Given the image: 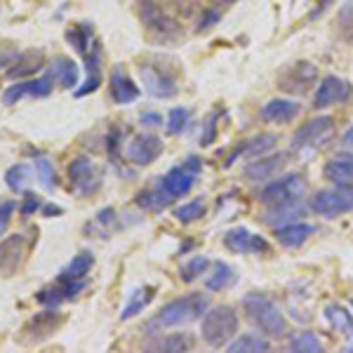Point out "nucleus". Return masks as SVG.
<instances>
[{"instance_id": "obj_1", "label": "nucleus", "mask_w": 353, "mask_h": 353, "mask_svg": "<svg viewBox=\"0 0 353 353\" xmlns=\"http://www.w3.org/2000/svg\"><path fill=\"white\" fill-rule=\"evenodd\" d=\"M210 309V297L201 292H191L186 297L172 299L170 304H165L156 316L146 323V332L149 334H158L163 330L170 327H179V325H189V323H196L208 313Z\"/></svg>"}, {"instance_id": "obj_2", "label": "nucleus", "mask_w": 353, "mask_h": 353, "mask_svg": "<svg viewBox=\"0 0 353 353\" xmlns=\"http://www.w3.org/2000/svg\"><path fill=\"white\" fill-rule=\"evenodd\" d=\"M243 309L248 313L250 323L254 327H259L261 334H266L269 339H278L288 332V321L281 313L276 304H273L271 297L261 292H250L245 294L243 299Z\"/></svg>"}, {"instance_id": "obj_3", "label": "nucleus", "mask_w": 353, "mask_h": 353, "mask_svg": "<svg viewBox=\"0 0 353 353\" xmlns=\"http://www.w3.org/2000/svg\"><path fill=\"white\" fill-rule=\"evenodd\" d=\"M236 332H238V313L231 306H217V309L208 311L203 316L201 337L205 344L219 349V346L229 344L236 337Z\"/></svg>"}, {"instance_id": "obj_4", "label": "nucleus", "mask_w": 353, "mask_h": 353, "mask_svg": "<svg viewBox=\"0 0 353 353\" xmlns=\"http://www.w3.org/2000/svg\"><path fill=\"white\" fill-rule=\"evenodd\" d=\"M306 193V181L301 174H285L276 181H269V184L261 189L259 201L266 205V208H278V205H288V203H297L304 198Z\"/></svg>"}, {"instance_id": "obj_5", "label": "nucleus", "mask_w": 353, "mask_h": 353, "mask_svg": "<svg viewBox=\"0 0 353 353\" xmlns=\"http://www.w3.org/2000/svg\"><path fill=\"white\" fill-rule=\"evenodd\" d=\"M311 210L321 217H339L353 210V181L337 184V189H323L311 198Z\"/></svg>"}, {"instance_id": "obj_6", "label": "nucleus", "mask_w": 353, "mask_h": 353, "mask_svg": "<svg viewBox=\"0 0 353 353\" xmlns=\"http://www.w3.org/2000/svg\"><path fill=\"white\" fill-rule=\"evenodd\" d=\"M137 10H139L141 24L149 28L151 33L161 36L163 41H176V38L181 36L179 21L172 19L170 14H165V12H163V8H158V5L153 3V0H139Z\"/></svg>"}, {"instance_id": "obj_7", "label": "nucleus", "mask_w": 353, "mask_h": 353, "mask_svg": "<svg viewBox=\"0 0 353 353\" xmlns=\"http://www.w3.org/2000/svg\"><path fill=\"white\" fill-rule=\"evenodd\" d=\"M68 179L78 196H92L101 186V170H97L88 156H78L68 165Z\"/></svg>"}, {"instance_id": "obj_8", "label": "nucleus", "mask_w": 353, "mask_h": 353, "mask_svg": "<svg viewBox=\"0 0 353 353\" xmlns=\"http://www.w3.org/2000/svg\"><path fill=\"white\" fill-rule=\"evenodd\" d=\"M353 94V88L349 81L339 76H325L321 81V85L316 88V94H313V106L316 109H327V106L334 104H344L349 101Z\"/></svg>"}, {"instance_id": "obj_9", "label": "nucleus", "mask_w": 353, "mask_h": 353, "mask_svg": "<svg viewBox=\"0 0 353 353\" xmlns=\"http://www.w3.org/2000/svg\"><path fill=\"white\" fill-rule=\"evenodd\" d=\"M334 130V118L330 116H318L313 121L304 123L292 137L294 149H313V146H321L323 141L330 139Z\"/></svg>"}, {"instance_id": "obj_10", "label": "nucleus", "mask_w": 353, "mask_h": 353, "mask_svg": "<svg viewBox=\"0 0 353 353\" xmlns=\"http://www.w3.org/2000/svg\"><path fill=\"white\" fill-rule=\"evenodd\" d=\"M139 78H141V83H144L146 92L151 97H156V99H172V97H176V92H179L172 73L161 71L158 66L144 64L139 68Z\"/></svg>"}, {"instance_id": "obj_11", "label": "nucleus", "mask_w": 353, "mask_h": 353, "mask_svg": "<svg viewBox=\"0 0 353 353\" xmlns=\"http://www.w3.org/2000/svg\"><path fill=\"white\" fill-rule=\"evenodd\" d=\"M125 153H128L130 163L139 165V168H144V165H151L156 163L158 158H161L163 153V141L161 137L156 134H137L132 141H130V146L125 149Z\"/></svg>"}, {"instance_id": "obj_12", "label": "nucleus", "mask_w": 353, "mask_h": 353, "mask_svg": "<svg viewBox=\"0 0 353 353\" xmlns=\"http://www.w3.org/2000/svg\"><path fill=\"white\" fill-rule=\"evenodd\" d=\"M224 245L236 254H264V252H269V243H266V238L257 236V233H250L245 226H236V229L226 231Z\"/></svg>"}, {"instance_id": "obj_13", "label": "nucleus", "mask_w": 353, "mask_h": 353, "mask_svg": "<svg viewBox=\"0 0 353 353\" xmlns=\"http://www.w3.org/2000/svg\"><path fill=\"white\" fill-rule=\"evenodd\" d=\"M52 85L54 81L50 76L43 78H31V81H21L14 83L12 88H8L3 92V104L5 106H14L21 97H33V99H43V97L52 94Z\"/></svg>"}, {"instance_id": "obj_14", "label": "nucleus", "mask_w": 353, "mask_h": 353, "mask_svg": "<svg viewBox=\"0 0 353 353\" xmlns=\"http://www.w3.org/2000/svg\"><path fill=\"white\" fill-rule=\"evenodd\" d=\"M59 325H61V316L54 309H48V311L38 313V316H33L31 321L26 323V327L21 330L24 334L19 337V341L21 344H38V341L48 339Z\"/></svg>"}, {"instance_id": "obj_15", "label": "nucleus", "mask_w": 353, "mask_h": 353, "mask_svg": "<svg viewBox=\"0 0 353 353\" xmlns=\"http://www.w3.org/2000/svg\"><path fill=\"white\" fill-rule=\"evenodd\" d=\"M318 78V68L309 64V61H297L294 66L285 68L281 78H278V85L285 92H306Z\"/></svg>"}, {"instance_id": "obj_16", "label": "nucleus", "mask_w": 353, "mask_h": 353, "mask_svg": "<svg viewBox=\"0 0 353 353\" xmlns=\"http://www.w3.org/2000/svg\"><path fill=\"white\" fill-rule=\"evenodd\" d=\"M109 92H111V99L121 106L132 104V101L139 99V88H137L134 81L123 71L121 66L113 68L111 81H109Z\"/></svg>"}, {"instance_id": "obj_17", "label": "nucleus", "mask_w": 353, "mask_h": 353, "mask_svg": "<svg viewBox=\"0 0 353 353\" xmlns=\"http://www.w3.org/2000/svg\"><path fill=\"white\" fill-rule=\"evenodd\" d=\"M285 161H288L285 153H278V156L254 158L252 163H248L243 168V174L248 176L250 181H266V179H271L273 174H278V170L285 165Z\"/></svg>"}, {"instance_id": "obj_18", "label": "nucleus", "mask_w": 353, "mask_h": 353, "mask_svg": "<svg viewBox=\"0 0 353 353\" xmlns=\"http://www.w3.org/2000/svg\"><path fill=\"white\" fill-rule=\"evenodd\" d=\"M276 144H278L276 134H259V137H254V139H248V141H243L241 146H236V151L229 156L226 165H233V163H236V158H241V156L250 158V161L261 158V156H266L269 151L276 149Z\"/></svg>"}, {"instance_id": "obj_19", "label": "nucleus", "mask_w": 353, "mask_h": 353, "mask_svg": "<svg viewBox=\"0 0 353 353\" xmlns=\"http://www.w3.org/2000/svg\"><path fill=\"white\" fill-rule=\"evenodd\" d=\"M161 184L172 198H181L193 189V184H196V172H191V170L184 168V165H181V168H172L163 176Z\"/></svg>"}, {"instance_id": "obj_20", "label": "nucleus", "mask_w": 353, "mask_h": 353, "mask_svg": "<svg viewBox=\"0 0 353 353\" xmlns=\"http://www.w3.org/2000/svg\"><path fill=\"white\" fill-rule=\"evenodd\" d=\"M304 214H306V208L301 205V201H297V203L278 205V208H269L261 219L269 226H273V229H281V226L294 224L297 219H304Z\"/></svg>"}, {"instance_id": "obj_21", "label": "nucleus", "mask_w": 353, "mask_h": 353, "mask_svg": "<svg viewBox=\"0 0 353 353\" xmlns=\"http://www.w3.org/2000/svg\"><path fill=\"white\" fill-rule=\"evenodd\" d=\"M48 76L52 78L57 85L71 90L78 85V78H81V71H78L76 61H71L68 57H54L52 64L48 68Z\"/></svg>"}, {"instance_id": "obj_22", "label": "nucleus", "mask_w": 353, "mask_h": 353, "mask_svg": "<svg viewBox=\"0 0 353 353\" xmlns=\"http://www.w3.org/2000/svg\"><path fill=\"white\" fill-rule=\"evenodd\" d=\"M299 116V104L292 99H271L269 104L261 109V118L269 123H290Z\"/></svg>"}, {"instance_id": "obj_23", "label": "nucleus", "mask_w": 353, "mask_h": 353, "mask_svg": "<svg viewBox=\"0 0 353 353\" xmlns=\"http://www.w3.org/2000/svg\"><path fill=\"white\" fill-rule=\"evenodd\" d=\"M43 61H45V54L41 50H28V52H21L19 57L14 59V64L10 66L8 76L19 81V78H28L33 73H38L43 68Z\"/></svg>"}, {"instance_id": "obj_24", "label": "nucleus", "mask_w": 353, "mask_h": 353, "mask_svg": "<svg viewBox=\"0 0 353 353\" xmlns=\"http://www.w3.org/2000/svg\"><path fill=\"white\" fill-rule=\"evenodd\" d=\"M313 233H316V226L304 224V221H294V224L276 229V238L283 248H299V245H304L309 241Z\"/></svg>"}, {"instance_id": "obj_25", "label": "nucleus", "mask_w": 353, "mask_h": 353, "mask_svg": "<svg viewBox=\"0 0 353 353\" xmlns=\"http://www.w3.org/2000/svg\"><path fill=\"white\" fill-rule=\"evenodd\" d=\"M101 85V45L99 43H92V50L88 54V81L83 83L81 90H76V97H85L94 90H99Z\"/></svg>"}, {"instance_id": "obj_26", "label": "nucleus", "mask_w": 353, "mask_h": 353, "mask_svg": "<svg viewBox=\"0 0 353 353\" xmlns=\"http://www.w3.org/2000/svg\"><path fill=\"white\" fill-rule=\"evenodd\" d=\"M92 266H94L92 252H81V254H76V257H73V259L64 266V269L59 271V278H57V281H61V283L83 281V278L88 276Z\"/></svg>"}, {"instance_id": "obj_27", "label": "nucleus", "mask_w": 353, "mask_h": 353, "mask_svg": "<svg viewBox=\"0 0 353 353\" xmlns=\"http://www.w3.org/2000/svg\"><path fill=\"white\" fill-rule=\"evenodd\" d=\"M153 297H156V290H153L151 285H141V288H137L132 294L128 297V304L123 306V311H121V321H130V318H134V316H139L141 311L146 309V306L151 304Z\"/></svg>"}, {"instance_id": "obj_28", "label": "nucleus", "mask_w": 353, "mask_h": 353, "mask_svg": "<svg viewBox=\"0 0 353 353\" xmlns=\"http://www.w3.org/2000/svg\"><path fill=\"white\" fill-rule=\"evenodd\" d=\"M271 349V341L266 334H241L238 339L229 341V353H264Z\"/></svg>"}, {"instance_id": "obj_29", "label": "nucleus", "mask_w": 353, "mask_h": 353, "mask_svg": "<svg viewBox=\"0 0 353 353\" xmlns=\"http://www.w3.org/2000/svg\"><path fill=\"white\" fill-rule=\"evenodd\" d=\"M325 176L334 184H349L353 181V153H346V156H337L332 158L327 165H325Z\"/></svg>"}, {"instance_id": "obj_30", "label": "nucleus", "mask_w": 353, "mask_h": 353, "mask_svg": "<svg viewBox=\"0 0 353 353\" xmlns=\"http://www.w3.org/2000/svg\"><path fill=\"white\" fill-rule=\"evenodd\" d=\"M21 254H24V238L21 236L8 238V241L0 245V269L5 273H12V269H17V264L21 261Z\"/></svg>"}, {"instance_id": "obj_31", "label": "nucleus", "mask_w": 353, "mask_h": 353, "mask_svg": "<svg viewBox=\"0 0 353 353\" xmlns=\"http://www.w3.org/2000/svg\"><path fill=\"white\" fill-rule=\"evenodd\" d=\"M172 201H174V198L163 189V184L158 186V189L141 191L139 196H137V205H139L141 210H146V212H161V210L168 208Z\"/></svg>"}, {"instance_id": "obj_32", "label": "nucleus", "mask_w": 353, "mask_h": 353, "mask_svg": "<svg viewBox=\"0 0 353 353\" xmlns=\"http://www.w3.org/2000/svg\"><path fill=\"white\" fill-rule=\"evenodd\" d=\"M193 341L189 334L184 332H174V334H165V337H156L153 341L146 344L149 351H172V353H179V351H191Z\"/></svg>"}, {"instance_id": "obj_33", "label": "nucleus", "mask_w": 353, "mask_h": 353, "mask_svg": "<svg viewBox=\"0 0 353 353\" xmlns=\"http://www.w3.org/2000/svg\"><path fill=\"white\" fill-rule=\"evenodd\" d=\"M236 283V271L231 269L224 261H217L212 266V273L205 278V288L212 290V292H221V290H229Z\"/></svg>"}, {"instance_id": "obj_34", "label": "nucleus", "mask_w": 353, "mask_h": 353, "mask_svg": "<svg viewBox=\"0 0 353 353\" xmlns=\"http://www.w3.org/2000/svg\"><path fill=\"white\" fill-rule=\"evenodd\" d=\"M325 318L330 321V325L337 330V332L346 334V337H353V316L344 309V306L330 304L325 309Z\"/></svg>"}, {"instance_id": "obj_35", "label": "nucleus", "mask_w": 353, "mask_h": 353, "mask_svg": "<svg viewBox=\"0 0 353 353\" xmlns=\"http://www.w3.org/2000/svg\"><path fill=\"white\" fill-rule=\"evenodd\" d=\"M64 38L78 54H88L90 41H92V26H88V24L73 26V28H68V31L64 33Z\"/></svg>"}, {"instance_id": "obj_36", "label": "nucleus", "mask_w": 353, "mask_h": 353, "mask_svg": "<svg viewBox=\"0 0 353 353\" xmlns=\"http://www.w3.org/2000/svg\"><path fill=\"white\" fill-rule=\"evenodd\" d=\"M290 351H299V353H321L323 351V341L318 339L316 332H299L290 339Z\"/></svg>"}, {"instance_id": "obj_37", "label": "nucleus", "mask_w": 353, "mask_h": 353, "mask_svg": "<svg viewBox=\"0 0 353 353\" xmlns=\"http://www.w3.org/2000/svg\"><path fill=\"white\" fill-rule=\"evenodd\" d=\"M28 174H31V168H28L26 163H17L5 172V184H8V189H12L14 193H21L26 189Z\"/></svg>"}, {"instance_id": "obj_38", "label": "nucleus", "mask_w": 353, "mask_h": 353, "mask_svg": "<svg viewBox=\"0 0 353 353\" xmlns=\"http://www.w3.org/2000/svg\"><path fill=\"white\" fill-rule=\"evenodd\" d=\"M205 214V201L203 198H196V201L181 205V208L174 210V219L181 221V224H191V221L201 219Z\"/></svg>"}, {"instance_id": "obj_39", "label": "nucleus", "mask_w": 353, "mask_h": 353, "mask_svg": "<svg viewBox=\"0 0 353 353\" xmlns=\"http://www.w3.org/2000/svg\"><path fill=\"white\" fill-rule=\"evenodd\" d=\"M208 266H210V259L203 257V254H196V257H191L184 266H181V281L193 283L196 278H201L203 273L208 271Z\"/></svg>"}, {"instance_id": "obj_40", "label": "nucleus", "mask_w": 353, "mask_h": 353, "mask_svg": "<svg viewBox=\"0 0 353 353\" xmlns=\"http://www.w3.org/2000/svg\"><path fill=\"white\" fill-rule=\"evenodd\" d=\"M33 168H36V174H38V179H41V184L45 186L48 191H52L57 189V174H54V165L50 158H45V156H38V161L33 163Z\"/></svg>"}, {"instance_id": "obj_41", "label": "nucleus", "mask_w": 353, "mask_h": 353, "mask_svg": "<svg viewBox=\"0 0 353 353\" xmlns=\"http://www.w3.org/2000/svg\"><path fill=\"white\" fill-rule=\"evenodd\" d=\"M191 121V111L189 109H181V106H176V109H170L168 113V132L170 134H181L186 130V125Z\"/></svg>"}, {"instance_id": "obj_42", "label": "nucleus", "mask_w": 353, "mask_h": 353, "mask_svg": "<svg viewBox=\"0 0 353 353\" xmlns=\"http://www.w3.org/2000/svg\"><path fill=\"white\" fill-rule=\"evenodd\" d=\"M337 33L344 43L353 45V5L341 8V12L337 17Z\"/></svg>"}, {"instance_id": "obj_43", "label": "nucleus", "mask_w": 353, "mask_h": 353, "mask_svg": "<svg viewBox=\"0 0 353 353\" xmlns=\"http://www.w3.org/2000/svg\"><path fill=\"white\" fill-rule=\"evenodd\" d=\"M121 149H123V130L113 128L109 137H106V151H109V156L116 161V158L121 156Z\"/></svg>"}, {"instance_id": "obj_44", "label": "nucleus", "mask_w": 353, "mask_h": 353, "mask_svg": "<svg viewBox=\"0 0 353 353\" xmlns=\"http://www.w3.org/2000/svg\"><path fill=\"white\" fill-rule=\"evenodd\" d=\"M38 210H43V201H41V196H36V193H26V198H24V201H21L19 212L24 214V217H31V214H36Z\"/></svg>"}, {"instance_id": "obj_45", "label": "nucleus", "mask_w": 353, "mask_h": 353, "mask_svg": "<svg viewBox=\"0 0 353 353\" xmlns=\"http://www.w3.org/2000/svg\"><path fill=\"white\" fill-rule=\"evenodd\" d=\"M217 121H219V113H212V116L208 118V123H205V132L201 134L203 146H210L214 141V137H217Z\"/></svg>"}, {"instance_id": "obj_46", "label": "nucleus", "mask_w": 353, "mask_h": 353, "mask_svg": "<svg viewBox=\"0 0 353 353\" xmlns=\"http://www.w3.org/2000/svg\"><path fill=\"white\" fill-rule=\"evenodd\" d=\"M14 212V201H5L0 203V236L5 233V229L10 226V217Z\"/></svg>"}, {"instance_id": "obj_47", "label": "nucleus", "mask_w": 353, "mask_h": 353, "mask_svg": "<svg viewBox=\"0 0 353 353\" xmlns=\"http://www.w3.org/2000/svg\"><path fill=\"white\" fill-rule=\"evenodd\" d=\"M139 121L144 128H163V116L161 113H153V111H146L139 116Z\"/></svg>"}, {"instance_id": "obj_48", "label": "nucleus", "mask_w": 353, "mask_h": 353, "mask_svg": "<svg viewBox=\"0 0 353 353\" xmlns=\"http://www.w3.org/2000/svg\"><path fill=\"white\" fill-rule=\"evenodd\" d=\"M219 19H221V12H217V10H208L205 17L201 19V24H198V31H208V28L217 24Z\"/></svg>"}, {"instance_id": "obj_49", "label": "nucleus", "mask_w": 353, "mask_h": 353, "mask_svg": "<svg viewBox=\"0 0 353 353\" xmlns=\"http://www.w3.org/2000/svg\"><path fill=\"white\" fill-rule=\"evenodd\" d=\"M113 221H116V210L113 208H104L97 212V224L99 226H111Z\"/></svg>"}, {"instance_id": "obj_50", "label": "nucleus", "mask_w": 353, "mask_h": 353, "mask_svg": "<svg viewBox=\"0 0 353 353\" xmlns=\"http://www.w3.org/2000/svg\"><path fill=\"white\" fill-rule=\"evenodd\" d=\"M43 214H45V217H59V214H64V210H61L59 205H45Z\"/></svg>"}, {"instance_id": "obj_51", "label": "nucleus", "mask_w": 353, "mask_h": 353, "mask_svg": "<svg viewBox=\"0 0 353 353\" xmlns=\"http://www.w3.org/2000/svg\"><path fill=\"white\" fill-rule=\"evenodd\" d=\"M184 168H189L191 170V172H201V168H203V163L201 161H198V158L196 156H191V158H186V163H184Z\"/></svg>"}, {"instance_id": "obj_52", "label": "nucleus", "mask_w": 353, "mask_h": 353, "mask_svg": "<svg viewBox=\"0 0 353 353\" xmlns=\"http://www.w3.org/2000/svg\"><path fill=\"white\" fill-rule=\"evenodd\" d=\"M341 146H346V149H353V125L349 130L344 132V137H341Z\"/></svg>"}, {"instance_id": "obj_53", "label": "nucleus", "mask_w": 353, "mask_h": 353, "mask_svg": "<svg viewBox=\"0 0 353 353\" xmlns=\"http://www.w3.org/2000/svg\"><path fill=\"white\" fill-rule=\"evenodd\" d=\"M351 306H353V301H351Z\"/></svg>"}]
</instances>
